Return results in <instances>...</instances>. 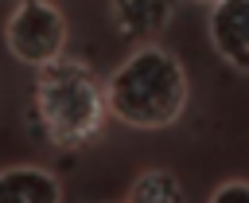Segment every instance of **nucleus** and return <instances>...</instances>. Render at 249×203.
Here are the masks:
<instances>
[{
	"label": "nucleus",
	"instance_id": "obj_1",
	"mask_svg": "<svg viewBox=\"0 0 249 203\" xmlns=\"http://www.w3.org/2000/svg\"><path fill=\"white\" fill-rule=\"evenodd\" d=\"M191 102V82L183 62L160 47H136L105 82V109L132 129H167Z\"/></svg>",
	"mask_w": 249,
	"mask_h": 203
},
{
	"label": "nucleus",
	"instance_id": "obj_2",
	"mask_svg": "<svg viewBox=\"0 0 249 203\" xmlns=\"http://www.w3.org/2000/svg\"><path fill=\"white\" fill-rule=\"evenodd\" d=\"M105 86L101 78L78 62L58 55L54 62L35 70V117L51 144L58 148H82L101 133L105 121Z\"/></svg>",
	"mask_w": 249,
	"mask_h": 203
},
{
	"label": "nucleus",
	"instance_id": "obj_3",
	"mask_svg": "<svg viewBox=\"0 0 249 203\" xmlns=\"http://www.w3.org/2000/svg\"><path fill=\"white\" fill-rule=\"evenodd\" d=\"M8 51L27 66H47L66 51V16L51 0H19L4 27Z\"/></svg>",
	"mask_w": 249,
	"mask_h": 203
},
{
	"label": "nucleus",
	"instance_id": "obj_4",
	"mask_svg": "<svg viewBox=\"0 0 249 203\" xmlns=\"http://www.w3.org/2000/svg\"><path fill=\"white\" fill-rule=\"evenodd\" d=\"M214 51L241 74H249V0H218L210 12Z\"/></svg>",
	"mask_w": 249,
	"mask_h": 203
},
{
	"label": "nucleus",
	"instance_id": "obj_5",
	"mask_svg": "<svg viewBox=\"0 0 249 203\" xmlns=\"http://www.w3.org/2000/svg\"><path fill=\"white\" fill-rule=\"evenodd\" d=\"M109 12H113V23L124 39L148 43V39L163 35V27L171 23L175 0H113Z\"/></svg>",
	"mask_w": 249,
	"mask_h": 203
},
{
	"label": "nucleus",
	"instance_id": "obj_6",
	"mask_svg": "<svg viewBox=\"0 0 249 203\" xmlns=\"http://www.w3.org/2000/svg\"><path fill=\"white\" fill-rule=\"evenodd\" d=\"M0 203H62V183L35 164L0 172Z\"/></svg>",
	"mask_w": 249,
	"mask_h": 203
},
{
	"label": "nucleus",
	"instance_id": "obj_7",
	"mask_svg": "<svg viewBox=\"0 0 249 203\" xmlns=\"http://www.w3.org/2000/svg\"><path fill=\"white\" fill-rule=\"evenodd\" d=\"M124 203H183V183L167 168H148L132 180Z\"/></svg>",
	"mask_w": 249,
	"mask_h": 203
},
{
	"label": "nucleus",
	"instance_id": "obj_8",
	"mask_svg": "<svg viewBox=\"0 0 249 203\" xmlns=\"http://www.w3.org/2000/svg\"><path fill=\"white\" fill-rule=\"evenodd\" d=\"M210 203H249V180H226L210 195Z\"/></svg>",
	"mask_w": 249,
	"mask_h": 203
},
{
	"label": "nucleus",
	"instance_id": "obj_9",
	"mask_svg": "<svg viewBox=\"0 0 249 203\" xmlns=\"http://www.w3.org/2000/svg\"><path fill=\"white\" fill-rule=\"evenodd\" d=\"M198 4H218V0H198Z\"/></svg>",
	"mask_w": 249,
	"mask_h": 203
}]
</instances>
